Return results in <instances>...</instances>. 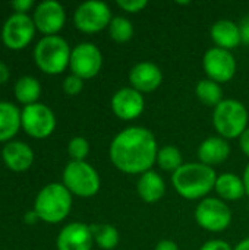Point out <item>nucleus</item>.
Here are the masks:
<instances>
[{"instance_id": "f257e3e1", "label": "nucleus", "mask_w": 249, "mask_h": 250, "mask_svg": "<svg viewBox=\"0 0 249 250\" xmlns=\"http://www.w3.org/2000/svg\"><path fill=\"white\" fill-rule=\"evenodd\" d=\"M156 136L145 127L132 126L119 132L109 149L112 164L126 174H144L157 161Z\"/></svg>"}, {"instance_id": "f03ea898", "label": "nucleus", "mask_w": 249, "mask_h": 250, "mask_svg": "<svg viewBox=\"0 0 249 250\" xmlns=\"http://www.w3.org/2000/svg\"><path fill=\"white\" fill-rule=\"evenodd\" d=\"M217 174L213 167L203 163L183 164L172 174L175 190L185 199H201L216 186Z\"/></svg>"}, {"instance_id": "7ed1b4c3", "label": "nucleus", "mask_w": 249, "mask_h": 250, "mask_svg": "<svg viewBox=\"0 0 249 250\" xmlns=\"http://www.w3.org/2000/svg\"><path fill=\"white\" fill-rule=\"evenodd\" d=\"M72 208V193L63 183H50L44 186L34 202V211L40 220L47 224L63 221Z\"/></svg>"}, {"instance_id": "20e7f679", "label": "nucleus", "mask_w": 249, "mask_h": 250, "mask_svg": "<svg viewBox=\"0 0 249 250\" xmlns=\"http://www.w3.org/2000/svg\"><path fill=\"white\" fill-rule=\"evenodd\" d=\"M70 47L59 35L43 37L34 48V60L40 70L47 75L62 73L70 62Z\"/></svg>"}, {"instance_id": "39448f33", "label": "nucleus", "mask_w": 249, "mask_h": 250, "mask_svg": "<svg viewBox=\"0 0 249 250\" xmlns=\"http://www.w3.org/2000/svg\"><path fill=\"white\" fill-rule=\"evenodd\" d=\"M248 110L238 100H223L213 113V125L219 135L225 139L241 138L248 129Z\"/></svg>"}, {"instance_id": "423d86ee", "label": "nucleus", "mask_w": 249, "mask_h": 250, "mask_svg": "<svg viewBox=\"0 0 249 250\" xmlns=\"http://www.w3.org/2000/svg\"><path fill=\"white\" fill-rule=\"evenodd\" d=\"M65 188L76 196L91 198L100 190V176L97 170L85 161H69L62 176Z\"/></svg>"}, {"instance_id": "0eeeda50", "label": "nucleus", "mask_w": 249, "mask_h": 250, "mask_svg": "<svg viewBox=\"0 0 249 250\" xmlns=\"http://www.w3.org/2000/svg\"><path fill=\"white\" fill-rule=\"evenodd\" d=\"M21 125L26 135L35 139L48 138L56 129V116L41 103L25 105L21 111Z\"/></svg>"}, {"instance_id": "6e6552de", "label": "nucleus", "mask_w": 249, "mask_h": 250, "mask_svg": "<svg viewBox=\"0 0 249 250\" xmlns=\"http://www.w3.org/2000/svg\"><path fill=\"white\" fill-rule=\"evenodd\" d=\"M112 10L104 1L90 0L81 3L73 13L75 26L85 32L94 34L107 28L112 22Z\"/></svg>"}, {"instance_id": "1a4fd4ad", "label": "nucleus", "mask_w": 249, "mask_h": 250, "mask_svg": "<svg viewBox=\"0 0 249 250\" xmlns=\"http://www.w3.org/2000/svg\"><path fill=\"white\" fill-rule=\"evenodd\" d=\"M195 221L201 229L219 233L230 226L232 212L225 201L217 198H205L195 209Z\"/></svg>"}, {"instance_id": "9d476101", "label": "nucleus", "mask_w": 249, "mask_h": 250, "mask_svg": "<svg viewBox=\"0 0 249 250\" xmlns=\"http://www.w3.org/2000/svg\"><path fill=\"white\" fill-rule=\"evenodd\" d=\"M35 29L31 16L26 13H13L1 26V41L10 50H22L32 41Z\"/></svg>"}, {"instance_id": "9b49d317", "label": "nucleus", "mask_w": 249, "mask_h": 250, "mask_svg": "<svg viewBox=\"0 0 249 250\" xmlns=\"http://www.w3.org/2000/svg\"><path fill=\"white\" fill-rule=\"evenodd\" d=\"M103 66V54L92 42H81L72 48L69 67L72 75L81 79H91L98 75Z\"/></svg>"}, {"instance_id": "f8f14e48", "label": "nucleus", "mask_w": 249, "mask_h": 250, "mask_svg": "<svg viewBox=\"0 0 249 250\" xmlns=\"http://www.w3.org/2000/svg\"><path fill=\"white\" fill-rule=\"evenodd\" d=\"M204 70L208 79L217 83L229 82L236 73V60L229 50L213 47L205 51L203 59Z\"/></svg>"}, {"instance_id": "ddd939ff", "label": "nucleus", "mask_w": 249, "mask_h": 250, "mask_svg": "<svg viewBox=\"0 0 249 250\" xmlns=\"http://www.w3.org/2000/svg\"><path fill=\"white\" fill-rule=\"evenodd\" d=\"M32 21L35 28L44 34V37L56 35L66 22V12L59 1L44 0L35 7Z\"/></svg>"}, {"instance_id": "4468645a", "label": "nucleus", "mask_w": 249, "mask_h": 250, "mask_svg": "<svg viewBox=\"0 0 249 250\" xmlns=\"http://www.w3.org/2000/svg\"><path fill=\"white\" fill-rule=\"evenodd\" d=\"M145 101L141 92L132 86L120 88L112 97V110L120 120H134L144 111Z\"/></svg>"}, {"instance_id": "2eb2a0df", "label": "nucleus", "mask_w": 249, "mask_h": 250, "mask_svg": "<svg viewBox=\"0 0 249 250\" xmlns=\"http://www.w3.org/2000/svg\"><path fill=\"white\" fill-rule=\"evenodd\" d=\"M94 237L90 226L84 223H70L65 226L56 240L57 250H91Z\"/></svg>"}, {"instance_id": "dca6fc26", "label": "nucleus", "mask_w": 249, "mask_h": 250, "mask_svg": "<svg viewBox=\"0 0 249 250\" xmlns=\"http://www.w3.org/2000/svg\"><path fill=\"white\" fill-rule=\"evenodd\" d=\"M129 82L134 89L141 94L156 91L163 82L161 69L151 62L136 63L129 72Z\"/></svg>"}, {"instance_id": "f3484780", "label": "nucleus", "mask_w": 249, "mask_h": 250, "mask_svg": "<svg viewBox=\"0 0 249 250\" xmlns=\"http://www.w3.org/2000/svg\"><path fill=\"white\" fill-rule=\"evenodd\" d=\"M1 158L4 166L16 173L26 171L31 168L34 163V151L32 148L21 141H10L4 144L1 149Z\"/></svg>"}, {"instance_id": "a211bd4d", "label": "nucleus", "mask_w": 249, "mask_h": 250, "mask_svg": "<svg viewBox=\"0 0 249 250\" xmlns=\"http://www.w3.org/2000/svg\"><path fill=\"white\" fill-rule=\"evenodd\" d=\"M230 155V145L222 136L207 138L198 148V158L208 167L220 166Z\"/></svg>"}, {"instance_id": "6ab92c4d", "label": "nucleus", "mask_w": 249, "mask_h": 250, "mask_svg": "<svg viewBox=\"0 0 249 250\" xmlns=\"http://www.w3.org/2000/svg\"><path fill=\"white\" fill-rule=\"evenodd\" d=\"M136 192L144 202L156 204L164 196L166 183L158 173H156L154 170H148L138 179Z\"/></svg>"}, {"instance_id": "aec40b11", "label": "nucleus", "mask_w": 249, "mask_h": 250, "mask_svg": "<svg viewBox=\"0 0 249 250\" xmlns=\"http://www.w3.org/2000/svg\"><path fill=\"white\" fill-rule=\"evenodd\" d=\"M210 34H211V40L216 42V45L219 48H225V50H229V51L232 48H236L242 42L239 25H236L230 19L217 21L211 26Z\"/></svg>"}, {"instance_id": "412c9836", "label": "nucleus", "mask_w": 249, "mask_h": 250, "mask_svg": "<svg viewBox=\"0 0 249 250\" xmlns=\"http://www.w3.org/2000/svg\"><path fill=\"white\" fill-rule=\"evenodd\" d=\"M19 127H22L19 108L13 103L0 101V142H10Z\"/></svg>"}, {"instance_id": "4be33fe9", "label": "nucleus", "mask_w": 249, "mask_h": 250, "mask_svg": "<svg viewBox=\"0 0 249 250\" xmlns=\"http://www.w3.org/2000/svg\"><path fill=\"white\" fill-rule=\"evenodd\" d=\"M214 189L225 201H239L247 193L244 180L233 173H223L217 176Z\"/></svg>"}, {"instance_id": "5701e85b", "label": "nucleus", "mask_w": 249, "mask_h": 250, "mask_svg": "<svg viewBox=\"0 0 249 250\" xmlns=\"http://www.w3.org/2000/svg\"><path fill=\"white\" fill-rule=\"evenodd\" d=\"M13 94H15V98L21 104L31 105V104H35L37 100L40 98L41 85H40L38 79L34 76H22L15 82Z\"/></svg>"}, {"instance_id": "b1692460", "label": "nucleus", "mask_w": 249, "mask_h": 250, "mask_svg": "<svg viewBox=\"0 0 249 250\" xmlns=\"http://www.w3.org/2000/svg\"><path fill=\"white\" fill-rule=\"evenodd\" d=\"M195 94H197V98L208 107L216 108L223 101V89L220 83L211 79L200 81L195 86Z\"/></svg>"}, {"instance_id": "393cba45", "label": "nucleus", "mask_w": 249, "mask_h": 250, "mask_svg": "<svg viewBox=\"0 0 249 250\" xmlns=\"http://www.w3.org/2000/svg\"><path fill=\"white\" fill-rule=\"evenodd\" d=\"M94 243L103 250H113L119 245V231L110 224H92L90 226Z\"/></svg>"}, {"instance_id": "a878e982", "label": "nucleus", "mask_w": 249, "mask_h": 250, "mask_svg": "<svg viewBox=\"0 0 249 250\" xmlns=\"http://www.w3.org/2000/svg\"><path fill=\"white\" fill-rule=\"evenodd\" d=\"M158 167L164 171H176L183 166V158L179 151V148L173 145H167L158 149L157 152V161Z\"/></svg>"}, {"instance_id": "bb28decb", "label": "nucleus", "mask_w": 249, "mask_h": 250, "mask_svg": "<svg viewBox=\"0 0 249 250\" xmlns=\"http://www.w3.org/2000/svg\"><path fill=\"white\" fill-rule=\"evenodd\" d=\"M109 34L116 42H128L134 37V25L125 16H116L109 25Z\"/></svg>"}, {"instance_id": "cd10ccee", "label": "nucleus", "mask_w": 249, "mask_h": 250, "mask_svg": "<svg viewBox=\"0 0 249 250\" xmlns=\"http://www.w3.org/2000/svg\"><path fill=\"white\" fill-rule=\"evenodd\" d=\"M68 154L72 161H85L90 154V144L84 136H75L68 144Z\"/></svg>"}, {"instance_id": "c85d7f7f", "label": "nucleus", "mask_w": 249, "mask_h": 250, "mask_svg": "<svg viewBox=\"0 0 249 250\" xmlns=\"http://www.w3.org/2000/svg\"><path fill=\"white\" fill-rule=\"evenodd\" d=\"M82 88H84V79L75 75H69L63 81V91L68 95H78L82 91Z\"/></svg>"}, {"instance_id": "c756f323", "label": "nucleus", "mask_w": 249, "mask_h": 250, "mask_svg": "<svg viewBox=\"0 0 249 250\" xmlns=\"http://www.w3.org/2000/svg\"><path fill=\"white\" fill-rule=\"evenodd\" d=\"M147 4H148L147 0H117V6L129 13L141 12L142 9L147 7Z\"/></svg>"}, {"instance_id": "7c9ffc66", "label": "nucleus", "mask_w": 249, "mask_h": 250, "mask_svg": "<svg viewBox=\"0 0 249 250\" xmlns=\"http://www.w3.org/2000/svg\"><path fill=\"white\" fill-rule=\"evenodd\" d=\"M200 250H233V249H232V246H230L227 242L216 239V240H210V242L204 243V245H203V248H201Z\"/></svg>"}, {"instance_id": "2f4dec72", "label": "nucleus", "mask_w": 249, "mask_h": 250, "mask_svg": "<svg viewBox=\"0 0 249 250\" xmlns=\"http://www.w3.org/2000/svg\"><path fill=\"white\" fill-rule=\"evenodd\" d=\"M10 6L13 7L15 13H26L34 6V1L32 0H15L10 3Z\"/></svg>"}, {"instance_id": "473e14b6", "label": "nucleus", "mask_w": 249, "mask_h": 250, "mask_svg": "<svg viewBox=\"0 0 249 250\" xmlns=\"http://www.w3.org/2000/svg\"><path fill=\"white\" fill-rule=\"evenodd\" d=\"M239 31H241V40L244 44L249 45V15L245 16L241 23H239Z\"/></svg>"}, {"instance_id": "72a5a7b5", "label": "nucleus", "mask_w": 249, "mask_h": 250, "mask_svg": "<svg viewBox=\"0 0 249 250\" xmlns=\"http://www.w3.org/2000/svg\"><path fill=\"white\" fill-rule=\"evenodd\" d=\"M239 145H241V149H242V152L249 157V127L241 135V138H239Z\"/></svg>"}, {"instance_id": "f704fd0d", "label": "nucleus", "mask_w": 249, "mask_h": 250, "mask_svg": "<svg viewBox=\"0 0 249 250\" xmlns=\"http://www.w3.org/2000/svg\"><path fill=\"white\" fill-rule=\"evenodd\" d=\"M154 250H179V248L173 240H161L157 243Z\"/></svg>"}, {"instance_id": "c9c22d12", "label": "nucleus", "mask_w": 249, "mask_h": 250, "mask_svg": "<svg viewBox=\"0 0 249 250\" xmlns=\"http://www.w3.org/2000/svg\"><path fill=\"white\" fill-rule=\"evenodd\" d=\"M23 221H25V224H28V226H34V224H37V223L40 221V217H38V214L32 209V211H28V212L23 215Z\"/></svg>"}, {"instance_id": "e433bc0d", "label": "nucleus", "mask_w": 249, "mask_h": 250, "mask_svg": "<svg viewBox=\"0 0 249 250\" xmlns=\"http://www.w3.org/2000/svg\"><path fill=\"white\" fill-rule=\"evenodd\" d=\"M9 76H10V73H9V67H7V64H6V63H3V62H0V85L6 83V82H7V79H9Z\"/></svg>"}, {"instance_id": "4c0bfd02", "label": "nucleus", "mask_w": 249, "mask_h": 250, "mask_svg": "<svg viewBox=\"0 0 249 250\" xmlns=\"http://www.w3.org/2000/svg\"><path fill=\"white\" fill-rule=\"evenodd\" d=\"M242 180H244V185H245V192H247V195L249 196V164L247 166L245 171H244V177H242Z\"/></svg>"}, {"instance_id": "58836bf2", "label": "nucleus", "mask_w": 249, "mask_h": 250, "mask_svg": "<svg viewBox=\"0 0 249 250\" xmlns=\"http://www.w3.org/2000/svg\"><path fill=\"white\" fill-rule=\"evenodd\" d=\"M233 250H249V237L248 239H244L242 242H239L238 246Z\"/></svg>"}, {"instance_id": "ea45409f", "label": "nucleus", "mask_w": 249, "mask_h": 250, "mask_svg": "<svg viewBox=\"0 0 249 250\" xmlns=\"http://www.w3.org/2000/svg\"><path fill=\"white\" fill-rule=\"evenodd\" d=\"M178 4H189V1H176Z\"/></svg>"}]
</instances>
